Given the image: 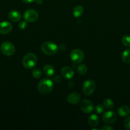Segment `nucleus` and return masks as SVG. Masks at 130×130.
I'll use <instances>...</instances> for the list:
<instances>
[{
    "label": "nucleus",
    "instance_id": "24",
    "mask_svg": "<svg viewBox=\"0 0 130 130\" xmlns=\"http://www.w3.org/2000/svg\"><path fill=\"white\" fill-rule=\"evenodd\" d=\"M19 27L20 28V29L23 30V29H25V28L28 26V23H27V21L25 20H23V21H20L19 22V25H18Z\"/></svg>",
    "mask_w": 130,
    "mask_h": 130
},
{
    "label": "nucleus",
    "instance_id": "22",
    "mask_svg": "<svg viewBox=\"0 0 130 130\" xmlns=\"http://www.w3.org/2000/svg\"><path fill=\"white\" fill-rule=\"evenodd\" d=\"M122 43L124 46L130 47V36L124 35L122 38Z\"/></svg>",
    "mask_w": 130,
    "mask_h": 130
},
{
    "label": "nucleus",
    "instance_id": "11",
    "mask_svg": "<svg viewBox=\"0 0 130 130\" xmlns=\"http://www.w3.org/2000/svg\"><path fill=\"white\" fill-rule=\"evenodd\" d=\"M61 74L64 78L66 79H71L74 76V71L70 67H64L61 71Z\"/></svg>",
    "mask_w": 130,
    "mask_h": 130
},
{
    "label": "nucleus",
    "instance_id": "16",
    "mask_svg": "<svg viewBox=\"0 0 130 130\" xmlns=\"http://www.w3.org/2000/svg\"><path fill=\"white\" fill-rule=\"evenodd\" d=\"M130 114V109L127 105H122L118 109V114L121 117H126Z\"/></svg>",
    "mask_w": 130,
    "mask_h": 130
},
{
    "label": "nucleus",
    "instance_id": "21",
    "mask_svg": "<svg viewBox=\"0 0 130 130\" xmlns=\"http://www.w3.org/2000/svg\"><path fill=\"white\" fill-rule=\"evenodd\" d=\"M77 71L80 74L84 75L87 71V67L85 64H80L77 67Z\"/></svg>",
    "mask_w": 130,
    "mask_h": 130
},
{
    "label": "nucleus",
    "instance_id": "26",
    "mask_svg": "<svg viewBox=\"0 0 130 130\" xmlns=\"http://www.w3.org/2000/svg\"><path fill=\"white\" fill-rule=\"evenodd\" d=\"M101 129H102V130H113V128H112V127L110 126L107 125V126H104L102 127V128H101Z\"/></svg>",
    "mask_w": 130,
    "mask_h": 130
},
{
    "label": "nucleus",
    "instance_id": "23",
    "mask_svg": "<svg viewBox=\"0 0 130 130\" xmlns=\"http://www.w3.org/2000/svg\"><path fill=\"white\" fill-rule=\"evenodd\" d=\"M94 111L97 113V114H102L105 110V107L103 105L101 104H97L95 107H94Z\"/></svg>",
    "mask_w": 130,
    "mask_h": 130
},
{
    "label": "nucleus",
    "instance_id": "20",
    "mask_svg": "<svg viewBox=\"0 0 130 130\" xmlns=\"http://www.w3.org/2000/svg\"><path fill=\"white\" fill-rule=\"evenodd\" d=\"M32 75L33 77L36 79H39L42 77V72L40 69L38 68L33 69L32 71Z\"/></svg>",
    "mask_w": 130,
    "mask_h": 130
},
{
    "label": "nucleus",
    "instance_id": "13",
    "mask_svg": "<svg viewBox=\"0 0 130 130\" xmlns=\"http://www.w3.org/2000/svg\"><path fill=\"white\" fill-rule=\"evenodd\" d=\"M8 19L14 22L19 21L21 19V14L17 10H11L8 13Z\"/></svg>",
    "mask_w": 130,
    "mask_h": 130
},
{
    "label": "nucleus",
    "instance_id": "9",
    "mask_svg": "<svg viewBox=\"0 0 130 130\" xmlns=\"http://www.w3.org/2000/svg\"><path fill=\"white\" fill-rule=\"evenodd\" d=\"M102 120L103 123L107 124H111L117 120V115L113 111H107L105 113L102 117Z\"/></svg>",
    "mask_w": 130,
    "mask_h": 130
},
{
    "label": "nucleus",
    "instance_id": "8",
    "mask_svg": "<svg viewBox=\"0 0 130 130\" xmlns=\"http://www.w3.org/2000/svg\"><path fill=\"white\" fill-rule=\"evenodd\" d=\"M80 109L84 113L89 114L94 110V105L90 100L88 99H84L80 102Z\"/></svg>",
    "mask_w": 130,
    "mask_h": 130
},
{
    "label": "nucleus",
    "instance_id": "7",
    "mask_svg": "<svg viewBox=\"0 0 130 130\" xmlns=\"http://www.w3.org/2000/svg\"><path fill=\"white\" fill-rule=\"evenodd\" d=\"M24 19L28 22H34L38 19V13L33 9L27 10L24 13Z\"/></svg>",
    "mask_w": 130,
    "mask_h": 130
},
{
    "label": "nucleus",
    "instance_id": "15",
    "mask_svg": "<svg viewBox=\"0 0 130 130\" xmlns=\"http://www.w3.org/2000/svg\"><path fill=\"white\" fill-rule=\"evenodd\" d=\"M43 72L47 77H51L55 72L54 68L50 64H47L43 67Z\"/></svg>",
    "mask_w": 130,
    "mask_h": 130
},
{
    "label": "nucleus",
    "instance_id": "19",
    "mask_svg": "<svg viewBox=\"0 0 130 130\" xmlns=\"http://www.w3.org/2000/svg\"><path fill=\"white\" fill-rule=\"evenodd\" d=\"M103 105L105 108L110 109L114 107V102L110 99H105L103 102Z\"/></svg>",
    "mask_w": 130,
    "mask_h": 130
},
{
    "label": "nucleus",
    "instance_id": "3",
    "mask_svg": "<svg viewBox=\"0 0 130 130\" xmlns=\"http://www.w3.org/2000/svg\"><path fill=\"white\" fill-rule=\"evenodd\" d=\"M58 49L57 44L52 41L44 42L41 46L42 52L47 55H54L57 53Z\"/></svg>",
    "mask_w": 130,
    "mask_h": 130
},
{
    "label": "nucleus",
    "instance_id": "25",
    "mask_svg": "<svg viewBox=\"0 0 130 130\" xmlns=\"http://www.w3.org/2000/svg\"><path fill=\"white\" fill-rule=\"evenodd\" d=\"M124 124V127L126 129L130 130V116L125 119Z\"/></svg>",
    "mask_w": 130,
    "mask_h": 130
},
{
    "label": "nucleus",
    "instance_id": "4",
    "mask_svg": "<svg viewBox=\"0 0 130 130\" xmlns=\"http://www.w3.org/2000/svg\"><path fill=\"white\" fill-rule=\"evenodd\" d=\"M1 53L6 56H11L15 52V48L14 44L9 41H5L0 46Z\"/></svg>",
    "mask_w": 130,
    "mask_h": 130
},
{
    "label": "nucleus",
    "instance_id": "29",
    "mask_svg": "<svg viewBox=\"0 0 130 130\" xmlns=\"http://www.w3.org/2000/svg\"><path fill=\"white\" fill-rule=\"evenodd\" d=\"M36 2L38 5H42L43 3V0H36Z\"/></svg>",
    "mask_w": 130,
    "mask_h": 130
},
{
    "label": "nucleus",
    "instance_id": "28",
    "mask_svg": "<svg viewBox=\"0 0 130 130\" xmlns=\"http://www.w3.org/2000/svg\"><path fill=\"white\" fill-rule=\"evenodd\" d=\"M22 1L25 3H33L34 1H36V0H22Z\"/></svg>",
    "mask_w": 130,
    "mask_h": 130
},
{
    "label": "nucleus",
    "instance_id": "5",
    "mask_svg": "<svg viewBox=\"0 0 130 130\" xmlns=\"http://www.w3.org/2000/svg\"><path fill=\"white\" fill-rule=\"evenodd\" d=\"M70 58L75 64L81 63L84 58V54L82 50L79 49H74L70 52Z\"/></svg>",
    "mask_w": 130,
    "mask_h": 130
},
{
    "label": "nucleus",
    "instance_id": "1",
    "mask_svg": "<svg viewBox=\"0 0 130 130\" xmlns=\"http://www.w3.org/2000/svg\"><path fill=\"white\" fill-rule=\"evenodd\" d=\"M53 88V82L48 78H45L41 80L38 85V91L43 95L50 93L52 91Z\"/></svg>",
    "mask_w": 130,
    "mask_h": 130
},
{
    "label": "nucleus",
    "instance_id": "14",
    "mask_svg": "<svg viewBox=\"0 0 130 130\" xmlns=\"http://www.w3.org/2000/svg\"><path fill=\"white\" fill-rule=\"evenodd\" d=\"M87 122L88 124H89V125L90 126L94 128V127L97 126L98 125V124H99V118H98V116L96 115V114H92V115H90V116L88 118Z\"/></svg>",
    "mask_w": 130,
    "mask_h": 130
},
{
    "label": "nucleus",
    "instance_id": "18",
    "mask_svg": "<svg viewBox=\"0 0 130 130\" xmlns=\"http://www.w3.org/2000/svg\"><path fill=\"white\" fill-rule=\"evenodd\" d=\"M83 13H84V8L82 6H80V5L75 6L73 10V15L76 18L80 17V16H82Z\"/></svg>",
    "mask_w": 130,
    "mask_h": 130
},
{
    "label": "nucleus",
    "instance_id": "2",
    "mask_svg": "<svg viewBox=\"0 0 130 130\" xmlns=\"http://www.w3.org/2000/svg\"><path fill=\"white\" fill-rule=\"evenodd\" d=\"M37 63V57L34 53H28L22 58V65L25 68L31 69L35 67Z\"/></svg>",
    "mask_w": 130,
    "mask_h": 130
},
{
    "label": "nucleus",
    "instance_id": "27",
    "mask_svg": "<svg viewBox=\"0 0 130 130\" xmlns=\"http://www.w3.org/2000/svg\"><path fill=\"white\" fill-rule=\"evenodd\" d=\"M54 81L56 83H59L60 81H61V77H60L59 76H56V77H55L54 78Z\"/></svg>",
    "mask_w": 130,
    "mask_h": 130
},
{
    "label": "nucleus",
    "instance_id": "6",
    "mask_svg": "<svg viewBox=\"0 0 130 130\" xmlns=\"http://www.w3.org/2000/svg\"><path fill=\"white\" fill-rule=\"evenodd\" d=\"M96 89V84L94 81L90 79L86 80L84 83L82 87L83 93L87 96L92 95L95 91Z\"/></svg>",
    "mask_w": 130,
    "mask_h": 130
},
{
    "label": "nucleus",
    "instance_id": "12",
    "mask_svg": "<svg viewBox=\"0 0 130 130\" xmlns=\"http://www.w3.org/2000/svg\"><path fill=\"white\" fill-rule=\"evenodd\" d=\"M80 99H81V96L79 93L73 92L68 95L66 99H67L68 102L74 105V104H78L80 101Z\"/></svg>",
    "mask_w": 130,
    "mask_h": 130
},
{
    "label": "nucleus",
    "instance_id": "17",
    "mask_svg": "<svg viewBox=\"0 0 130 130\" xmlns=\"http://www.w3.org/2000/svg\"><path fill=\"white\" fill-rule=\"evenodd\" d=\"M122 60L126 64L130 63V49H126L122 54Z\"/></svg>",
    "mask_w": 130,
    "mask_h": 130
},
{
    "label": "nucleus",
    "instance_id": "10",
    "mask_svg": "<svg viewBox=\"0 0 130 130\" xmlns=\"http://www.w3.org/2000/svg\"><path fill=\"white\" fill-rule=\"evenodd\" d=\"M12 24L7 21L0 22V34H8L12 30Z\"/></svg>",
    "mask_w": 130,
    "mask_h": 130
}]
</instances>
